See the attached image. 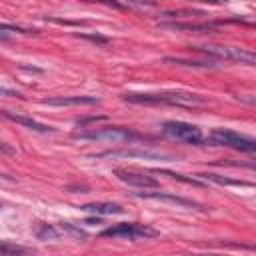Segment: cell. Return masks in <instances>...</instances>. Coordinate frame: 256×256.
Masks as SVG:
<instances>
[{"instance_id": "cell-1", "label": "cell", "mask_w": 256, "mask_h": 256, "mask_svg": "<svg viewBox=\"0 0 256 256\" xmlns=\"http://www.w3.org/2000/svg\"><path fill=\"white\" fill-rule=\"evenodd\" d=\"M126 102L132 104H170V106H202L206 98H202L200 94L192 92H182V90H164V92H126L122 96Z\"/></svg>"}, {"instance_id": "cell-2", "label": "cell", "mask_w": 256, "mask_h": 256, "mask_svg": "<svg viewBox=\"0 0 256 256\" xmlns=\"http://www.w3.org/2000/svg\"><path fill=\"white\" fill-rule=\"evenodd\" d=\"M192 50L202 54H208L216 60H234L240 64H254L256 54L252 50L238 48V46H218V44H206V46H192Z\"/></svg>"}, {"instance_id": "cell-3", "label": "cell", "mask_w": 256, "mask_h": 256, "mask_svg": "<svg viewBox=\"0 0 256 256\" xmlns=\"http://www.w3.org/2000/svg\"><path fill=\"white\" fill-rule=\"evenodd\" d=\"M74 138L78 140H110V142H136L144 136L122 126H108V128H92V130H80L74 132Z\"/></svg>"}, {"instance_id": "cell-4", "label": "cell", "mask_w": 256, "mask_h": 256, "mask_svg": "<svg viewBox=\"0 0 256 256\" xmlns=\"http://www.w3.org/2000/svg\"><path fill=\"white\" fill-rule=\"evenodd\" d=\"M102 236L106 238H124V240H140V238H156L158 230H154L148 224H138V222H124L116 224L112 228L102 230Z\"/></svg>"}, {"instance_id": "cell-5", "label": "cell", "mask_w": 256, "mask_h": 256, "mask_svg": "<svg viewBox=\"0 0 256 256\" xmlns=\"http://www.w3.org/2000/svg\"><path fill=\"white\" fill-rule=\"evenodd\" d=\"M210 142L212 144H220V146H228L240 152H254L256 150V140L238 132H232L228 128H216L210 134Z\"/></svg>"}, {"instance_id": "cell-6", "label": "cell", "mask_w": 256, "mask_h": 256, "mask_svg": "<svg viewBox=\"0 0 256 256\" xmlns=\"http://www.w3.org/2000/svg\"><path fill=\"white\" fill-rule=\"evenodd\" d=\"M162 132L174 140H182L188 144H200L204 140L202 132L198 126L188 124V122H180V120H168L162 124Z\"/></svg>"}, {"instance_id": "cell-7", "label": "cell", "mask_w": 256, "mask_h": 256, "mask_svg": "<svg viewBox=\"0 0 256 256\" xmlns=\"http://www.w3.org/2000/svg\"><path fill=\"white\" fill-rule=\"evenodd\" d=\"M114 176L118 180H122L124 184L136 186V188H142V190L156 188L158 186V180L148 176L146 172H136V170H126V168H114Z\"/></svg>"}, {"instance_id": "cell-8", "label": "cell", "mask_w": 256, "mask_h": 256, "mask_svg": "<svg viewBox=\"0 0 256 256\" xmlns=\"http://www.w3.org/2000/svg\"><path fill=\"white\" fill-rule=\"evenodd\" d=\"M98 156H110V158H148V160H168L172 158L164 152H150V150H106L100 152Z\"/></svg>"}, {"instance_id": "cell-9", "label": "cell", "mask_w": 256, "mask_h": 256, "mask_svg": "<svg viewBox=\"0 0 256 256\" xmlns=\"http://www.w3.org/2000/svg\"><path fill=\"white\" fill-rule=\"evenodd\" d=\"M234 20H218V22H162V28H170V30H190V32H212L218 26L226 24V22H236Z\"/></svg>"}, {"instance_id": "cell-10", "label": "cell", "mask_w": 256, "mask_h": 256, "mask_svg": "<svg viewBox=\"0 0 256 256\" xmlns=\"http://www.w3.org/2000/svg\"><path fill=\"white\" fill-rule=\"evenodd\" d=\"M100 98L96 96H52L42 100V104L46 106H92L98 104Z\"/></svg>"}, {"instance_id": "cell-11", "label": "cell", "mask_w": 256, "mask_h": 256, "mask_svg": "<svg viewBox=\"0 0 256 256\" xmlns=\"http://www.w3.org/2000/svg\"><path fill=\"white\" fill-rule=\"evenodd\" d=\"M138 198H150V200H160V202H170L176 206H184V208H200V204L188 198H182L178 194H170V192H136Z\"/></svg>"}, {"instance_id": "cell-12", "label": "cell", "mask_w": 256, "mask_h": 256, "mask_svg": "<svg viewBox=\"0 0 256 256\" xmlns=\"http://www.w3.org/2000/svg\"><path fill=\"white\" fill-rule=\"evenodd\" d=\"M0 116H4V118L12 120V122H16V124H22V126H26V128H30V130H34V132H42V134H46V132H54L52 126L42 124V122H38V120H34V118L22 116V114H14V112L2 110V112H0Z\"/></svg>"}, {"instance_id": "cell-13", "label": "cell", "mask_w": 256, "mask_h": 256, "mask_svg": "<svg viewBox=\"0 0 256 256\" xmlns=\"http://www.w3.org/2000/svg\"><path fill=\"white\" fill-rule=\"evenodd\" d=\"M80 210L92 212V214H98V216L122 214L124 212V208L120 206V204H114V202H90V204H84V206H80Z\"/></svg>"}, {"instance_id": "cell-14", "label": "cell", "mask_w": 256, "mask_h": 256, "mask_svg": "<svg viewBox=\"0 0 256 256\" xmlns=\"http://www.w3.org/2000/svg\"><path fill=\"white\" fill-rule=\"evenodd\" d=\"M32 254H34V248L0 240V256H32Z\"/></svg>"}, {"instance_id": "cell-15", "label": "cell", "mask_w": 256, "mask_h": 256, "mask_svg": "<svg viewBox=\"0 0 256 256\" xmlns=\"http://www.w3.org/2000/svg\"><path fill=\"white\" fill-rule=\"evenodd\" d=\"M204 180H208V182H214V184H220V186H246L250 188L252 182H246V180H234V178H226V176H220V174H198Z\"/></svg>"}, {"instance_id": "cell-16", "label": "cell", "mask_w": 256, "mask_h": 256, "mask_svg": "<svg viewBox=\"0 0 256 256\" xmlns=\"http://www.w3.org/2000/svg\"><path fill=\"white\" fill-rule=\"evenodd\" d=\"M164 62L170 64H180V66H192V68H216V60H186V58H176V56H166Z\"/></svg>"}, {"instance_id": "cell-17", "label": "cell", "mask_w": 256, "mask_h": 256, "mask_svg": "<svg viewBox=\"0 0 256 256\" xmlns=\"http://www.w3.org/2000/svg\"><path fill=\"white\" fill-rule=\"evenodd\" d=\"M34 234H36L38 240H58L62 236V230L54 224H40L34 230Z\"/></svg>"}, {"instance_id": "cell-18", "label": "cell", "mask_w": 256, "mask_h": 256, "mask_svg": "<svg viewBox=\"0 0 256 256\" xmlns=\"http://www.w3.org/2000/svg\"><path fill=\"white\" fill-rule=\"evenodd\" d=\"M152 172H156V174H166V176H170V178H174V180H180V182H184V184H192V186H204V182L202 180H198V178H188V176H184V174H178V172H172V170H160V168H156V170H152Z\"/></svg>"}, {"instance_id": "cell-19", "label": "cell", "mask_w": 256, "mask_h": 256, "mask_svg": "<svg viewBox=\"0 0 256 256\" xmlns=\"http://www.w3.org/2000/svg\"><path fill=\"white\" fill-rule=\"evenodd\" d=\"M62 232H66V234H70V236H74L76 240H86L88 238V234L84 232V230H80L78 226H74V224H70V222H60V226H58Z\"/></svg>"}, {"instance_id": "cell-20", "label": "cell", "mask_w": 256, "mask_h": 256, "mask_svg": "<svg viewBox=\"0 0 256 256\" xmlns=\"http://www.w3.org/2000/svg\"><path fill=\"white\" fill-rule=\"evenodd\" d=\"M12 32H22V34H28L30 30L20 28V26H14V24H0V36H2V34H12Z\"/></svg>"}, {"instance_id": "cell-21", "label": "cell", "mask_w": 256, "mask_h": 256, "mask_svg": "<svg viewBox=\"0 0 256 256\" xmlns=\"http://www.w3.org/2000/svg\"><path fill=\"white\" fill-rule=\"evenodd\" d=\"M78 36H82L86 40H92V42H98V44H106L108 42L106 36H100V34H78Z\"/></svg>"}, {"instance_id": "cell-22", "label": "cell", "mask_w": 256, "mask_h": 256, "mask_svg": "<svg viewBox=\"0 0 256 256\" xmlns=\"http://www.w3.org/2000/svg\"><path fill=\"white\" fill-rule=\"evenodd\" d=\"M100 120H106V116H88V118H78V120H76V124H78V126H84V124H88V122H100Z\"/></svg>"}, {"instance_id": "cell-23", "label": "cell", "mask_w": 256, "mask_h": 256, "mask_svg": "<svg viewBox=\"0 0 256 256\" xmlns=\"http://www.w3.org/2000/svg\"><path fill=\"white\" fill-rule=\"evenodd\" d=\"M0 96H20V94L14 92V90H8V88H2V86H0Z\"/></svg>"}, {"instance_id": "cell-24", "label": "cell", "mask_w": 256, "mask_h": 256, "mask_svg": "<svg viewBox=\"0 0 256 256\" xmlns=\"http://www.w3.org/2000/svg\"><path fill=\"white\" fill-rule=\"evenodd\" d=\"M180 256H230V254H180Z\"/></svg>"}]
</instances>
